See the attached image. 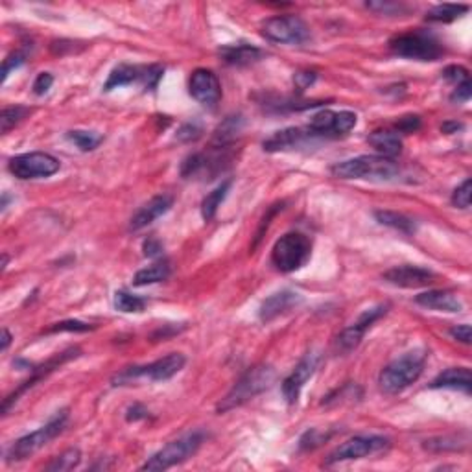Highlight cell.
Returning a JSON list of instances; mask_svg holds the SVG:
<instances>
[{"label": "cell", "mask_w": 472, "mask_h": 472, "mask_svg": "<svg viewBox=\"0 0 472 472\" xmlns=\"http://www.w3.org/2000/svg\"><path fill=\"white\" fill-rule=\"evenodd\" d=\"M426 364V351L406 352L380 371L379 386L386 395H396L417 382Z\"/></svg>", "instance_id": "1"}, {"label": "cell", "mask_w": 472, "mask_h": 472, "mask_svg": "<svg viewBox=\"0 0 472 472\" xmlns=\"http://www.w3.org/2000/svg\"><path fill=\"white\" fill-rule=\"evenodd\" d=\"M330 172L342 179H373V181H393L399 178L401 168L393 159L382 155H360L354 159L336 163Z\"/></svg>", "instance_id": "2"}, {"label": "cell", "mask_w": 472, "mask_h": 472, "mask_svg": "<svg viewBox=\"0 0 472 472\" xmlns=\"http://www.w3.org/2000/svg\"><path fill=\"white\" fill-rule=\"evenodd\" d=\"M273 382H275V369L272 366L253 367L245 374H242V379L232 386L231 391L220 401L218 411L225 414V411H231L238 406L250 402L251 399L272 388Z\"/></svg>", "instance_id": "3"}, {"label": "cell", "mask_w": 472, "mask_h": 472, "mask_svg": "<svg viewBox=\"0 0 472 472\" xmlns=\"http://www.w3.org/2000/svg\"><path fill=\"white\" fill-rule=\"evenodd\" d=\"M312 244L301 232H288L275 242L272 250L273 266L282 273L297 272L310 259Z\"/></svg>", "instance_id": "4"}, {"label": "cell", "mask_w": 472, "mask_h": 472, "mask_svg": "<svg viewBox=\"0 0 472 472\" xmlns=\"http://www.w3.org/2000/svg\"><path fill=\"white\" fill-rule=\"evenodd\" d=\"M391 52L395 56L417 61H436L443 53L441 43L436 39L433 34L424 30H414L408 34H401L389 43Z\"/></svg>", "instance_id": "5"}, {"label": "cell", "mask_w": 472, "mask_h": 472, "mask_svg": "<svg viewBox=\"0 0 472 472\" xmlns=\"http://www.w3.org/2000/svg\"><path fill=\"white\" fill-rule=\"evenodd\" d=\"M201 443H203V433H187V436L179 437L175 441L163 446V448L148 459L140 468H143V471H166V468L174 467V465L183 463L190 456L196 454Z\"/></svg>", "instance_id": "6"}, {"label": "cell", "mask_w": 472, "mask_h": 472, "mask_svg": "<svg viewBox=\"0 0 472 472\" xmlns=\"http://www.w3.org/2000/svg\"><path fill=\"white\" fill-rule=\"evenodd\" d=\"M185 364H187V358L181 352H172L168 356L152 361L148 366H137L122 371L120 374H116L113 382H115V386H124V384H130L137 379H150L153 382H163V380L175 376L179 371L183 369Z\"/></svg>", "instance_id": "7"}, {"label": "cell", "mask_w": 472, "mask_h": 472, "mask_svg": "<svg viewBox=\"0 0 472 472\" xmlns=\"http://www.w3.org/2000/svg\"><path fill=\"white\" fill-rule=\"evenodd\" d=\"M67 411H59L53 419H50L45 426H41L36 432L28 433V436L21 437L19 441L11 445L8 452V461H23V459L30 458L36 452H39L45 445H48L53 437L59 436L61 430L67 424Z\"/></svg>", "instance_id": "8"}, {"label": "cell", "mask_w": 472, "mask_h": 472, "mask_svg": "<svg viewBox=\"0 0 472 472\" xmlns=\"http://www.w3.org/2000/svg\"><path fill=\"white\" fill-rule=\"evenodd\" d=\"M262 36L279 45H304L310 39V30L303 19L295 15H279L264 21Z\"/></svg>", "instance_id": "9"}, {"label": "cell", "mask_w": 472, "mask_h": 472, "mask_svg": "<svg viewBox=\"0 0 472 472\" xmlns=\"http://www.w3.org/2000/svg\"><path fill=\"white\" fill-rule=\"evenodd\" d=\"M9 172L19 179L50 178L59 170V160L45 152H31L17 155L8 163Z\"/></svg>", "instance_id": "10"}, {"label": "cell", "mask_w": 472, "mask_h": 472, "mask_svg": "<svg viewBox=\"0 0 472 472\" xmlns=\"http://www.w3.org/2000/svg\"><path fill=\"white\" fill-rule=\"evenodd\" d=\"M389 446V439L382 436H356L342 443L334 452H330L325 465L342 463V461H351V459H361L367 456L380 454L382 450Z\"/></svg>", "instance_id": "11"}, {"label": "cell", "mask_w": 472, "mask_h": 472, "mask_svg": "<svg viewBox=\"0 0 472 472\" xmlns=\"http://www.w3.org/2000/svg\"><path fill=\"white\" fill-rule=\"evenodd\" d=\"M388 308H389L388 304H379V307L369 308V310H366V312L361 314L351 327H347V329L343 330L342 334L338 336V339H336V347H338V351L342 352L354 351V349L360 345L361 338H364L367 330H369V327L373 325L374 321H379L384 314L388 312Z\"/></svg>", "instance_id": "12"}, {"label": "cell", "mask_w": 472, "mask_h": 472, "mask_svg": "<svg viewBox=\"0 0 472 472\" xmlns=\"http://www.w3.org/2000/svg\"><path fill=\"white\" fill-rule=\"evenodd\" d=\"M188 91H190L192 98L209 109L216 107V103L222 98V85H220L218 76L207 68H197L192 72Z\"/></svg>", "instance_id": "13"}, {"label": "cell", "mask_w": 472, "mask_h": 472, "mask_svg": "<svg viewBox=\"0 0 472 472\" xmlns=\"http://www.w3.org/2000/svg\"><path fill=\"white\" fill-rule=\"evenodd\" d=\"M317 364H319V356L316 352H308L307 356L299 361L297 367L289 373V376H286V380L282 382V393H284V399L289 404H295L299 401V395L303 391L304 384L316 373Z\"/></svg>", "instance_id": "14"}, {"label": "cell", "mask_w": 472, "mask_h": 472, "mask_svg": "<svg viewBox=\"0 0 472 472\" xmlns=\"http://www.w3.org/2000/svg\"><path fill=\"white\" fill-rule=\"evenodd\" d=\"M384 281L399 288H423L436 281V273L421 266H396L384 273Z\"/></svg>", "instance_id": "15"}, {"label": "cell", "mask_w": 472, "mask_h": 472, "mask_svg": "<svg viewBox=\"0 0 472 472\" xmlns=\"http://www.w3.org/2000/svg\"><path fill=\"white\" fill-rule=\"evenodd\" d=\"M172 203H174V197L166 196V194L152 197V200L144 203V205L133 214V218H131L130 222V231H140V229L148 227V225L155 222L159 216L168 212Z\"/></svg>", "instance_id": "16"}, {"label": "cell", "mask_w": 472, "mask_h": 472, "mask_svg": "<svg viewBox=\"0 0 472 472\" xmlns=\"http://www.w3.org/2000/svg\"><path fill=\"white\" fill-rule=\"evenodd\" d=\"M301 301H303V297L297 292H292V289L277 292L272 297H267L262 303V307H260V319L264 323H270V321L277 319L279 316H284L292 308L297 307Z\"/></svg>", "instance_id": "17"}, {"label": "cell", "mask_w": 472, "mask_h": 472, "mask_svg": "<svg viewBox=\"0 0 472 472\" xmlns=\"http://www.w3.org/2000/svg\"><path fill=\"white\" fill-rule=\"evenodd\" d=\"M415 303L424 308H430V310L452 314L461 312V308H463L458 295L452 294V292H446V289H430V292H424V294L415 297Z\"/></svg>", "instance_id": "18"}, {"label": "cell", "mask_w": 472, "mask_h": 472, "mask_svg": "<svg viewBox=\"0 0 472 472\" xmlns=\"http://www.w3.org/2000/svg\"><path fill=\"white\" fill-rule=\"evenodd\" d=\"M310 137H316V135H314L312 131H310V133H304V131L299 130V128H288V130L277 131L275 135L267 138L266 143H264V150H266V152H284V150L303 146Z\"/></svg>", "instance_id": "19"}, {"label": "cell", "mask_w": 472, "mask_h": 472, "mask_svg": "<svg viewBox=\"0 0 472 472\" xmlns=\"http://www.w3.org/2000/svg\"><path fill=\"white\" fill-rule=\"evenodd\" d=\"M220 56L223 61L232 67H247V65H253L259 59H262L264 53L262 50L251 45H229L220 48Z\"/></svg>", "instance_id": "20"}, {"label": "cell", "mask_w": 472, "mask_h": 472, "mask_svg": "<svg viewBox=\"0 0 472 472\" xmlns=\"http://www.w3.org/2000/svg\"><path fill=\"white\" fill-rule=\"evenodd\" d=\"M471 371L468 367H450V369L443 371L432 384L430 388H445V389H459L463 393H471Z\"/></svg>", "instance_id": "21"}, {"label": "cell", "mask_w": 472, "mask_h": 472, "mask_svg": "<svg viewBox=\"0 0 472 472\" xmlns=\"http://www.w3.org/2000/svg\"><path fill=\"white\" fill-rule=\"evenodd\" d=\"M367 140H369L371 146H373L380 155L388 157V159H393V157H396L402 152V140L395 131H374V133L369 135Z\"/></svg>", "instance_id": "22"}, {"label": "cell", "mask_w": 472, "mask_h": 472, "mask_svg": "<svg viewBox=\"0 0 472 472\" xmlns=\"http://www.w3.org/2000/svg\"><path fill=\"white\" fill-rule=\"evenodd\" d=\"M144 78V67H135V65H118L116 68H113V72L109 74V80L103 85V91H113L118 89V87H125V85H131L135 81H140L143 83Z\"/></svg>", "instance_id": "23"}, {"label": "cell", "mask_w": 472, "mask_h": 472, "mask_svg": "<svg viewBox=\"0 0 472 472\" xmlns=\"http://www.w3.org/2000/svg\"><path fill=\"white\" fill-rule=\"evenodd\" d=\"M374 218L379 220L382 225H388V227L404 232V235H414V232L417 231V223L401 212H393V210H376V212H374Z\"/></svg>", "instance_id": "24"}, {"label": "cell", "mask_w": 472, "mask_h": 472, "mask_svg": "<svg viewBox=\"0 0 472 472\" xmlns=\"http://www.w3.org/2000/svg\"><path fill=\"white\" fill-rule=\"evenodd\" d=\"M168 277H170V264L166 262V260H159V262L152 264V266L144 267V270L135 273L133 284L135 286L155 284V282L166 281Z\"/></svg>", "instance_id": "25"}, {"label": "cell", "mask_w": 472, "mask_h": 472, "mask_svg": "<svg viewBox=\"0 0 472 472\" xmlns=\"http://www.w3.org/2000/svg\"><path fill=\"white\" fill-rule=\"evenodd\" d=\"M231 181H223L220 187H216L210 194H207V197L203 200V203H201V216H203L205 222H210V220L216 216L220 205H222L223 200L227 197L229 190H231Z\"/></svg>", "instance_id": "26"}, {"label": "cell", "mask_w": 472, "mask_h": 472, "mask_svg": "<svg viewBox=\"0 0 472 472\" xmlns=\"http://www.w3.org/2000/svg\"><path fill=\"white\" fill-rule=\"evenodd\" d=\"M240 131H242V116L240 115L227 116V118L218 125V130L214 131L212 143L220 148L227 146L229 143H232V140L238 137Z\"/></svg>", "instance_id": "27"}, {"label": "cell", "mask_w": 472, "mask_h": 472, "mask_svg": "<svg viewBox=\"0 0 472 472\" xmlns=\"http://www.w3.org/2000/svg\"><path fill=\"white\" fill-rule=\"evenodd\" d=\"M468 11V6L465 4H439L432 8L426 14V21L432 23H452L458 17Z\"/></svg>", "instance_id": "28"}, {"label": "cell", "mask_w": 472, "mask_h": 472, "mask_svg": "<svg viewBox=\"0 0 472 472\" xmlns=\"http://www.w3.org/2000/svg\"><path fill=\"white\" fill-rule=\"evenodd\" d=\"M115 308L118 312L124 314H138L146 308V301L143 297H138V295L120 289L115 294Z\"/></svg>", "instance_id": "29"}, {"label": "cell", "mask_w": 472, "mask_h": 472, "mask_svg": "<svg viewBox=\"0 0 472 472\" xmlns=\"http://www.w3.org/2000/svg\"><path fill=\"white\" fill-rule=\"evenodd\" d=\"M67 138L72 144H76L81 152H91L94 148H98L100 143L103 140L102 135L94 133V131H81V130L68 131Z\"/></svg>", "instance_id": "30"}, {"label": "cell", "mask_w": 472, "mask_h": 472, "mask_svg": "<svg viewBox=\"0 0 472 472\" xmlns=\"http://www.w3.org/2000/svg\"><path fill=\"white\" fill-rule=\"evenodd\" d=\"M26 115H30V109L24 106H11L2 109V115H0V130H2V133H8L23 118H26Z\"/></svg>", "instance_id": "31"}, {"label": "cell", "mask_w": 472, "mask_h": 472, "mask_svg": "<svg viewBox=\"0 0 472 472\" xmlns=\"http://www.w3.org/2000/svg\"><path fill=\"white\" fill-rule=\"evenodd\" d=\"M81 461V454L78 448H68L67 452H63L61 456L58 458H53L52 463L48 465V471H56V472H63V471H72L74 467H78Z\"/></svg>", "instance_id": "32"}, {"label": "cell", "mask_w": 472, "mask_h": 472, "mask_svg": "<svg viewBox=\"0 0 472 472\" xmlns=\"http://www.w3.org/2000/svg\"><path fill=\"white\" fill-rule=\"evenodd\" d=\"M358 116L354 115L352 111H339L336 113L334 118V137H339V135H345L356 125Z\"/></svg>", "instance_id": "33"}, {"label": "cell", "mask_w": 472, "mask_h": 472, "mask_svg": "<svg viewBox=\"0 0 472 472\" xmlns=\"http://www.w3.org/2000/svg\"><path fill=\"white\" fill-rule=\"evenodd\" d=\"M471 179H465L463 183L459 185L454 190V194H452V203H454L456 207H459V209H468V207H471Z\"/></svg>", "instance_id": "34"}, {"label": "cell", "mask_w": 472, "mask_h": 472, "mask_svg": "<svg viewBox=\"0 0 472 472\" xmlns=\"http://www.w3.org/2000/svg\"><path fill=\"white\" fill-rule=\"evenodd\" d=\"M87 330H93V325L89 323H83V321H61V323H56V325L50 327L46 332H87Z\"/></svg>", "instance_id": "35"}, {"label": "cell", "mask_w": 472, "mask_h": 472, "mask_svg": "<svg viewBox=\"0 0 472 472\" xmlns=\"http://www.w3.org/2000/svg\"><path fill=\"white\" fill-rule=\"evenodd\" d=\"M443 76H445V80L452 81L456 87H459V85H463V83H467V81H471L467 68L459 67V65H452V67L445 68Z\"/></svg>", "instance_id": "36"}, {"label": "cell", "mask_w": 472, "mask_h": 472, "mask_svg": "<svg viewBox=\"0 0 472 472\" xmlns=\"http://www.w3.org/2000/svg\"><path fill=\"white\" fill-rule=\"evenodd\" d=\"M366 6L369 9H374V11H379V14L384 15H395L406 11V6L396 4V2H367Z\"/></svg>", "instance_id": "37"}, {"label": "cell", "mask_w": 472, "mask_h": 472, "mask_svg": "<svg viewBox=\"0 0 472 472\" xmlns=\"http://www.w3.org/2000/svg\"><path fill=\"white\" fill-rule=\"evenodd\" d=\"M24 63V53L23 52H14L11 56L4 59V68H2V81H6V78L9 76V72L14 68L21 67Z\"/></svg>", "instance_id": "38"}, {"label": "cell", "mask_w": 472, "mask_h": 472, "mask_svg": "<svg viewBox=\"0 0 472 472\" xmlns=\"http://www.w3.org/2000/svg\"><path fill=\"white\" fill-rule=\"evenodd\" d=\"M52 83H53L52 74H48V72H41L39 76L36 78V81H34V93H36L37 96H43L45 93H48Z\"/></svg>", "instance_id": "39"}, {"label": "cell", "mask_w": 472, "mask_h": 472, "mask_svg": "<svg viewBox=\"0 0 472 472\" xmlns=\"http://www.w3.org/2000/svg\"><path fill=\"white\" fill-rule=\"evenodd\" d=\"M282 205H284V203H275V205H273L272 209L267 210V214H266V216H264V218H262V222H260V227H259V232H257V240H255L253 247H255V245H257V244H259L260 238H262V235H264V231H266V229L270 227V220H272L273 216H275V214L282 209Z\"/></svg>", "instance_id": "40"}, {"label": "cell", "mask_w": 472, "mask_h": 472, "mask_svg": "<svg viewBox=\"0 0 472 472\" xmlns=\"http://www.w3.org/2000/svg\"><path fill=\"white\" fill-rule=\"evenodd\" d=\"M419 125H421L419 116H404V118H401V120L396 122L399 131H404V133H411V131L419 130Z\"/></svg>", "instance_id": "41"}, {"label": "cell", "mask_w": 472, "mask_h": 472, "mask_svg": "<svg viewBox=\"0 0 472 472\" xmlns=\"http://www.w3.org/2000/svg\"><path fill=\"white\" fill-rule=\"evenodd\" d=\"M201 135V128L196 124H185L181 130H179L178 133V138L179 140H196L197 137Z\"/></svg>", "instance_id": "42"}, {"label": "cell", "mask_w": 472, "mask_h": 472, "mask_svg": "<svg viewBox=\"0 0 472 472\" xmlns=\"http://www.w3.org/2000/svg\"><path fill=\"white\" fill-rule=\"evenodd\" d=\"M314 81H316V74H314V72H297L294 76V83L299 91H304L307 87H310Z\"/></svg>", "instance_id": "43"}, {"label": "cell", "mask_w": 472, "mask_h": 472, "mask_svg": "<svg viewBox=\"0 0 472 472\" xmlns=\"http://www.w3.org/2000/svg\"><path fill=\"white\" fill-rule=\"evenodd\" d=\"M471 325H458L454 327V329H450V336L454 339H458V342L465 343V345H468L471 343Z\"/></svg>", "instance_id": "44"}, {"label": "cell", "mask_w": 472, "mask_h": 472, "mask_svg": "<svg viewBox=\"0 0 472 472\" xmlns=\"http://www.w3.org/2000/svg\"><path fill=\"white\" fill-rule=\"evenodd\" d=\"M471 81H467V83L459 85V87H456L454 94H452V100L454 102H468V98H471Z\"/></svg>", "instance_id": "45"}, {"label": "cell", "mask_w": 472, "mask_h": 472, "mask_svg": "<svg viewBox=\"0 0 472 472\" xmlns=\"http://www.w3.org/2000/svg\"><path fill=\"white\" fill-rule=\"evenodd\" d=\"M144 255L146 257H157V255H163V245L157 240H146L144 242Z\"/></svg>", "instance_id": "46"}, {"label": "cell", "mask_w": 472, "mask_h": 472, "mask_svg": "<svg viewBox=\"0 0 472 472\" xmlns=\"http://www.w3.org/2000/svg\"><path fill=\"white\" fill-rule=\"evenodd\" d=\"M146 414H148V411L144 410L143 406L135 404L133 408H130V410H128V421H138V419H144V417H146Z\"/></svg>", "instance_id": "47"}, {"label": "cell", "mask_w": 472, "mask_h": 472, "mask_svg": "<svg viewBox=\"0 0 472 472\" xmlns=\"http://www.w3.org/2000/svg\"><path fill=\"white\" fill-rule=\"evenodd\" d=\"M463 128V124H458V122H446V124L441 125V130L445 131V133H456L458 130H461Z\"/></svg>", "instance_id": "48"}, {"label": "cell", "mask_w": 472, "mask_h": 472, "mask_svg": "<svg viewBox=\"0 0 472 472\" xmlns=\"http://www.w3.org/2000/svg\"><path fill=\"white\" fill-rule=\"evenodd\" d=\"M9 343H11V334H9L8 329H2V345H0V349L6 351L9 347Z\"/></svg>", "instance_id": "49"}]
</instances>
